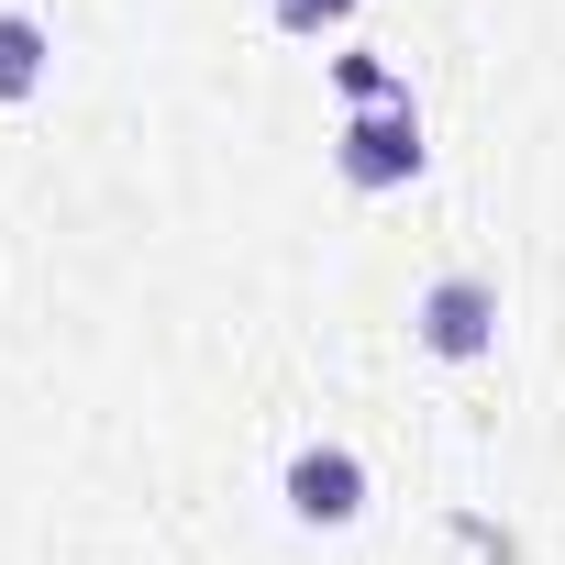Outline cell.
I'll list each match as a JSON object with an SVG mask.
<instances>
[{"mask_svg":"<svg viewBox=\"0 0 565 565\" xmlns=\"http://www.w3.org/2000/svg\"><path fill=\"white\" fill-rule=\"evenodd\" d=\"M23 56H34V45H23V23H0V89H23Z\"/></svg>","mask_w":565,"mask_h":565,"instance_id":"2","label":"cell"},{"mask_svg":"<svg viewBox=\"0 0 565 565\" xmlns=\"http://www.w3.org/2000/svg\"><path fill=\"white\" fill-rule=\"evenodd\" d=\"M300 510H355V466L344 455H311L300 466Z\"/></svg>","mask_w":565,"mask_h":565,"instance_id":"1","label":"cell"}]
</instances>
